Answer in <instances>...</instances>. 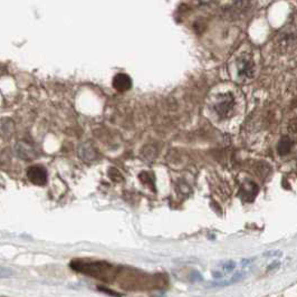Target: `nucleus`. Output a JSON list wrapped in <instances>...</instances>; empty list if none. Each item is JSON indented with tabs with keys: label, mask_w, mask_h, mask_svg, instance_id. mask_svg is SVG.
<instances>
[{
	"label": "nucleus",
	"mask_w": 297,
	"mask_h": 297,
	"mask_svg": "<svg viewBox=\"0 0 297 297\" xmlns=\"http://www.w3.org/2000/svg\"><path fill=\"white\" fill-rule=\"evenodd\" d=\"M10 275H11V272L8 271V269L0 268V278H2V277H8Z\"/></svg>",
	"instance_id": "nucleus-9"
},
{
	"label": "nucleus",
	"mask_w": 297,
	"mask_h": 297,
	"mask_svg": "<svg viewBox=\"0 0 297 297\" xmlns=\"http://www.w3.org/2000/svg\"><path fill=\"white\" fill-rule=\"evenodd\" d=\"M27 178L33 184L45 186L47 183V171L41 165H32L27 169Z\"/></svg>",
	"instance_id": "nucleus-3"
},
{
	"label": "nucleus",
	"mask_w": 297,
	"mask_h": 297,
	"mask_svg": "<svg viewBox=\"0 0 297 297\" xmlns=\"http://www.w3.org/2000/svg\"><path fill=\"white\" fill-rule=\"evenodd\" d=\"M258 65L259 63L257 53H255L252 46L244 45L230 59L228 64L229 74L236 83H248L256 77Z\"/></svg>",
	"instance_id": "nucleus-2"
},
{
	"label": "nucleus",
	"mask_w": 297,
	"mask_h": 297,
	"mask_svg": "<svg viewBox=\"0 0 297 297\" xmlns=\"http://www.w3.org/2000/svg\"><path fill=\"white\" fill-rule=\"evenodd\" d=\"M15 152L24 161H32L36 158V150L26 141H18L15 144Z\"/></svg>",
	"instance_id": "nucleus-4"
},
{
	"label": "nucleus",
	"mask_w": 297,
	"mask_h": 297,
	"mask_svg": "<svg viewBox=\"0 0 297 297\" xmlns=\"http://www.w3.org/2000/svg\"><path fill=\"white\" fill-rule=\"evenodd\" d=\"M292 144H293V142L291 140V138L284 137L283 139H281V140L279 141V144H278V153L280 154V156H285V154H288L289 152H291Z\"/></svg>",
	"instance_id": "nucleus-8"
},
{
	"label": "nucleus",
	"mask_w": 297,
	"mask_h": 297,
	"mask_svg": "<svg viewBox=\"0 0 297 297\" xmlns=\"http://www.w3.org/2000/svg\"><path fill=\"white\" fill-rule=\"evenodd\" d=\"M206 111L208 119L215 125L219 127L235 125L244 114V96L234 85H218L208 95Z\"/></svg>",
	"instance_id": "nucleus-1"
},
{
	"label": "nucleus",
	"mask_w": 297,
	"mask_h": 297,
	"mask_svg": "<svg viewBox=\"0 0 297 297\" xmlns=\"http://www.w3.org/2000/svg\"><path fill=\"white\" fill-rule=\"evenodd\" d=\"M257 192H258V188L253 181H246L240 189V195L246 201H252V200H254V198L257 195Z\"/></svg>",
	"instance_id": "nucleus-7"
},
{
	"label": "nucleus",
	"mask_w": 297,
	"mask_h": 297,
	"mask_svg": "<svg viewBox=\"0 0 297 297\" xmlns=\"http://www.w3.org/2000/svg\"><path fill=\"white\" fill-rule=\"evenodd\" d=\"M15 131H16V125L13 119L9 118L0 119V138L10 140L14 137Z\"/></svg>",
	"instance_id": "nucleus-5"
},
{
	"label": "nucleus",
	"mask_w": 297,
	"mask_h": 297,
	"mask_svg": "<svg viewBox=\"0 0 297 297\" xmlns=\"http://www.w3.org/2000/svg\"><path fill=\"white\" fill-rule=\"evenodd\" d=\"M132 86V80L126 74H118L113 79V87L119 92H126Z\"/></svg>",
	"instance_id": "nucleus-6"
}]
</instances>
